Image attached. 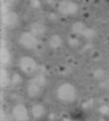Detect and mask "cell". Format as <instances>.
I'll return each mask as SVG.
<instances>
[{"label": "cell", "mask_w": 109, "mask_h": 121, "mask_svg": "<svg viewBox=\"0 0 109 121\" xmlns=\"http://www.w3.org/2000/svg\"><path fill=\"white\" fill-rule=\"evenodd\" d=\"M69 45L71 46H76L79 43V41L76 38H71L69 39Z\"/></svg>", "instance_id": "9a60e30c"}, {"label": "cell", "mask_w": 109, "mask_h": 121, "mask_svg": "<svg viewBox=\"0 0 109 121\" xmlns=\"http://www.w3.org/2000/svg\"><path fill=\"white\" fill-rule=\"evenodd\" d=\"M41 86H40L31 80L26 86V93L29 97L36 98L41 93Z\"/></svg>", "instance_id": "ba28073f"}, {"label": "cell", "mask_w": 109, "mask_h": 121, "mask_svg": "<svg viewBox=\"0 0 109 121\" xmlns=\"http://www.w3.org/2000/svg\"><path fill=\"white\" fill-rule=\"evenodd\" d=\"M3 22L7 26H14L18 22V15L14 12H9L4 16Z\"/></svg>", "instance_id": "30bf717a"}, {"label": "cell", "mask_w": 109, "mask_h": 121, "mask_svg": "<svg viewBox=\"0 0 109 121\" xmlns=\"http://www.w3.org/2000/svg\"><path fill=\"white\" fill-rule=\"evenodd\" d=\"M72 31L74 34L77 35H81L86 39H91L95 37L96 31L93 29L87 27L81 22H76L71 26Z\"/></svg>", "instance_id": "5b68a950"}, {"label": "cell", "mask_w": 109, "mask_h": 121, "mask_svg": "<svg viewBox=\"0 0 109 121\" xmlns=\"http://www.w3.org/2000/svg\"><path fill=\"white\" fill-rule=\"evenodd\" d=\"M12 116L16 121H29L30 111L22 103H18L12 108Z\"/></svg>", "instance_id": "277c9868"}, {"label": "cell", "mask_w": 109, "mask_h": 121, "mask_svg": "<svg viewBox=\"0 0 109 121\" xmlns=\"http://www.w3.org/2000/svg\"><path fill=\"white\" fill-rule=\"evenodd\" d=\"M57 9L62 15H73L78 12V5L71 0H61L57 4Z\"/></svg>", "instance_id": "8992f818"}, {"label": "cell", "mask_w": 109, "mask_h": 121, "mask_svg": "<svg viewBox=\"0 0 109 121\" xmlns=\"http://www.w3.org/2000/svg\"><path fill=\"white\" fill-rule=\"evenodd\" d=\"M45 112H46L45 107L40 103L34 104L31 107L30 109V114L35 119H40L44 115Z\"/></svg>", "instance_id": "9c48e42d"}, {"label": "cell", "mask_w": 109, "mask_h": 121, "mask_svg": "<svg viewBox=\"0 0 109 121\" xmlns=\"http://www.w3.org/2000/svg\"><path fill=\"white\" fill-rule=\"evenodd\" d=\"M29 31H31L33 34H34L36 36L39 38L40 36H44L46 34V27L44 24L39 22H34L31 24Z\"/></svg>", "instance_id": "52a82bcc"}, {"label": "cell", "mask_w": 109, "mask_h": 121, "mask_svg": "<svg viewBox=\"0 0 109 121\" xmlns=\"http://www.w3.org/2000/svg\"><path fill=\"white\" fill-rule=\"evenodd\" d=\"M91 121H93V120H91Z\"/></svg>", "instance_id": "e0dca14e"}, {"label": "cell", "mask_w": 109, "mask_h": 121, "mask_svg": "<svg viewBox=\"0 0 109 121\" xmlns=\"http://www.w3.org/2000/svg\"><path fill=\"white\" fill-rule=\"evenodd\" d=\"M98 121H106L105 120H104V119H100Z\"/></svg>", "instance_id": "2e32d148"}, {"label": "cell", "mask_w": 109, "mask_h": 121, "mask_svg": "<svg viewBox=\"0 0 109 121\" xmlns=\"http://www.w3.org/2000/svg\"><path fill=\"white\" fill-rule=\"evenodd\" d=\"M18 66L22 73L29 76L34 74L38 69L36 60L29 56H23L20 57L18 61Z\"/></svg>", "instance_id": "7a4b0ae2"}, {"label": "cell", "mask_w": 109, "mask_h": 121, "mask_svg": "<svg viewBox=\"0 0 109 121\" xmlns=\"http://www.w3.org/2000/svg\"><path fill=\"white\" fill-rule=\"evenodd\" d=\"M39 38L31 31H24L19 36V43L26 49H34L39 45Z\"/></svg>", "instance_id": "3957f363"}, {"label": "cell", "mask_w": 109, "mask_h": 121, "mask_svg": "<svg viewBox=\"0 0 109 121\" xmlns=\"http://www.w3.org/2000/svg\"><path fill=\"white\" fill-rule=\"evenodd\" d=\"M1 60H2V62L3 64H4L8 63V61L9 60V54L8 51L7 50H5V49L2 50Z\"/></svg>", "instance_id": "4fadbf2b"}, {"label": "cell", "mask_w": 109, "mask_h": 121, "mask_svg": "<svg viewBox=\"0 0 109 121\" xmlns=\"http://www.w3.org/2000/svg\"><path fill=\"white\" fill-rule=\"evenodd\" d=\"M98 111L102 115H109V106L108 105H102L99 107Z\"/></svg>", "instance_id": "5bb4252c"}, {"label": "cell", "mask_w": 109, "mask_h": 121, "mask_svg": "<svg viewBox=\"0 0 109 121\" xmlns=\"http://www.w3.org/2000/svg\"><path fill=\"white\" fill-rule=\"evenodd\" d=\"M48 45L53 49L59 48L63 45V39L59 34H53L48 39Z\"/></svg>", "instance_id": "8fae6325"}, {"label": "cell", "mask_w": 109, "mask_h": 121, "mask_svg": "<svg viewBox=\"0 0 109 121\" xmlns=\"http://www.w3.org/2000/svg\"><path fill=\"white\" fill-rule=\"evenodd\" d=\"M10 81L14 85H18L22 83V76L19 73H14L13 76L10 78Z\"/></svg>", "instance_id": "7c38bea8"}, {"label": "cell", "mask_w": 109, "mask_h": 121, "mask_svg": "<svg viewBox=\"0 0 109 121\" xmlns=\"http://www.w3.org/2000/svg\"><path fill=\"white\" fill-rule=\"evenodd\" d=\"M76 89L75 86L70 83H64L61 84L57 91V95L59 100L64 103H71L76 98Z\"/></svg>", "instance_id": "6da1fadb"}]
</instances>
